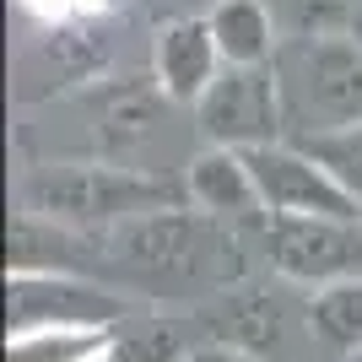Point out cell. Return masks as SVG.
Segmentation results:
<instances>
[{"mask_svg": "<svg viewBox=\"0 0 362 362\" xmlns=\"http://www.w3.org/2000/svg\"><path fill=\"white\" fill-rule=\"evenodd\" d=\"M98 6H108V0H28V11L38 16H76V11H98Z\"/></svg>", "mask_w": 362, "mask_h": 362, "instance_id": "obj_5", "label": "cell"}, {"mask_svg": "<svg viewBox=\"0 0 362 362\" xmlns=\"http://www.w3.org/2000/svg\"><path fill=\"white\" fill-rule=\"evenodd\" d=\"M206 103V124L216 136L238 141V136H259L265 124H276V98H271V81L255 71V65H238L233 76L211 81V92L200 98Z\"/></svg>", "mask_w": 362, "mask_h": 362, "instance_id": "obj_2", "label": "cell"}, {"mask_svg": "<svg viewBox=\"0 0 362 362\" xmlns=\"http://www.w3.org/2000/svg\"><path fill=\"white\" fill-rule=\"evenodd\" d=\"M243 168H249L259 200H271L276 211H292V216H335V222L357 216V200H351L346 184L330 179V173H319V168H308L303 157H292V151L255 146V151H243Z\"/></svg>", "mask_w": 362, "mask_h": 362, "instance_id": "obj_1", "label": "cell"}, {"mask_svg": "<svg viewBox=\"0 0 362 362\" xmlns=\"http://www.w3.org/2000/svg\"><path fill=\"white\" fill-rule=\"evenodd\" d=\"M211 33L222 44L227 65H259L271 49V16L259 0H222L211 16Z\"/></svg>", "mask_w": 362, "mask_h": 362, "instance_id": "obj_4", "label": "cell"}, {"mask_svg": "<svg viewBox=\"0 0 362 362\" xmlns=\"http://www.w3.org/2000/svg\"><path fill=\"white\" fill-rule=\"evenodd\" d=\"M76 362H108V357H103V351H87V357H76Z\"/></svg>", "mask_w": 362, "mask_h": 362, "instance_id": "obj_6", "label": "cell"}, {"mask_svg": "<svg viewBox=\"0 0 362 362\" xmlns=\"http://www.w3.org/2000/svg\"><path fill=\"white\" fill-rule=\"evenodd\" d=\"M216 44L211 22H173V28L157 38V76L173 98H206L216 76Z\"/></svg>", "mask_w": 362, "mask_h": 362, "instance_id": "obj_3", "label": "cell"}]
</instances>
